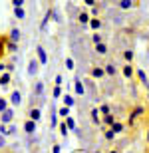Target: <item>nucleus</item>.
<instances>
[{
    "label": "nucleus",
    "mask_w": 149,
    "mask_h": 153,
    "mask_svg": "<svg viewBox=\"0 0 149 153\" xmlns=\"http://www.w3.org/2000/svg\"><path fill=\"white\" fill-rule=\"evenodd\" d=\"M16 127H14V125H8V133H10V135H14V133H16Z\"/></svg>",
    "instance_id": "41"
},
{
    "label": "nucleus",
    "mask_w": 149,
    "mask_h": 153,
    "mask_svg": "<svg viewBox=\"0 0 149 153\" xmlns=\"http://www.w3.org/2000/svg\"><path fill=\"white\" fill-rule=\"evenodd\" d=\"M109 153H119V151H115V149H111V151H109Z\"/></svg>",
    "instance_id": "45"
},
{
    "label": "nucleus",
    "mask_w": 149,
    "mask_h": 153,
    "mask_svg": "<svg viewBox=\"0 0 149 153\" xmlns=\"http://www.w3.org/2000/svg\"><path fill=\"white\" fill-rule=\"evenodd\" d=\"M52 153H62V145H54V147H52Z\"/></svg>",
    "instance_id": "40"
},
{
    "label": "nucleus",
    "mask_w": 149,
    "mask_h": 153,
    "mask_svg": "<svg viewBox=\"0 0 149 153\" xmlns=\"http://www.w3.org/2000/svg\"><path fill=\"white\" fill-rule=\"evenodd\" d=\"M92 76H93V78H103V76H107V74H105V68H99V66H98V68L92 70Z\"/></svg>",
    "instance_id": "14"
},
{
    "label": "nucleus",
    "mask_w": 149,
    "mask_h": 153,
    "mask_svg": "<svg viewBox=\"0 0 149 153\" xmlns=\"http://www.w3.org/2000/svg\"><path fill=\"white\" fill-rule=\"evenodd\" d=\"M109 129H113V133L117 135V133H121V131H123V123H121V121H115V123L111 125Z\"/></svg>",
    "instance_id": "21"
},
{
    "label": "nucleus",
    "mask_w": 149,
    "mask_h": 153,
    "mask_svg": "<svg viewBox=\"0 0 149 153\" xmlns=\"http://www.w3.org/2000/svg\"><path fill=\"white\" fill-rule=\"evenodd\" d=\"M137 76H139V79H141V82H143V84H147L149 79H147V76H145V72L143 70H137Z\"/></svg>",
    "instance_id": "35"
},
{
    "label": "nucleus",
    "mask_w": 149,
    "mask_h": 153,
    "mask_svg": "<svg viewBox=\"0 0 149 153\" xmlns=\"http://www.w3.org/2000/svg\"><path fill=\"white\" fill-rule=\"evenodd\" d=\"M96 52H98V54H102V56H105V54H107V46H105V44L96 46Z\"/></svg>",
    "instance_id": "26"
},
{
    "label": "nucleus",
    "mask_w": 149,
    "mask_h": 153,
    "mask_svg": "<svg viewBox=\"0 0 149 153\" xmlns=\"http://www.w3.org/2000/svg\"><path fill=\"white\" fill-rule=\"evenodd\" d=\"M121 74L125 76L127 79H131L133 78V66H131V64H125V66L121 68Z\"/></svg>",
    "instance_id": "11"
},
{
    "label": "nucleus",
    "mask_w": 149,
    "mask_h": 153,
    "mask_svg": "<svg viewBox=\"0 0 149 153\" xmlns=\"http://www.w3.org/2000/svg\"><path fill=\"white\" fill-rule=\"evenodd\" d=\"M4 68H6V66H4V64H0V76H2V74H4Z\"/></svg>",
    "instance_id": "44"
},
{
    "label": "nucleus",
    "mask_w": 149,
    "mask_h": 153,
    "mask_svg": "<svg viewBox=\"0 0 149 153\" xmlns=\"http://www.w3.org/2000/svg\"><path fill=\"white\" fill-rule=\"evenodd\" d=\"M10 103L14 105V108H18V105L22 103V94H20L18 90H14V91L10 94Z\"/></svg>",
    "instance_id": "5"
},
{
    "label": "nucleus",
    "mask_w": 149,
    "mask_h": 153,
    "mask_svg": "<svg viewBox=\"0 0 149 153\" xmlns=\"http://www.w3.org/2000/svg\"><path fill=\"white\" fill-rule=\"evenodd\" d=\"M54 82H56V85H58V88H62V84H64V78H62V74H58Z\"/></svg>",
    "instance_id": "38"
},
{
    "label": "nucleus",
    "mask_w": 149,
    "mask_h": 153,
    "mask_svg": "<svg viewBox=\"0 0 149 153\" xmlns=\"http://www.w3.org/2000/svg\"><path fill=\"white\" fill-rule=\"evenodd\" d=\"M147 141H149V129H147Z\"/></svg>",
    "instance_id": "46"
},
{
    "label": "nucleus",
    "mask_w": 149,
    "mask_h": 153,
    "mask_svg": "<svg viewBox=\"0 0 149 153\" xmlns=\"http://www.w3.org/2000/svg\"><path fill=\"white\" fill-rule=\"evenodd\" d=\"M42 91H44V84H42V82H36V85L32 88V97L34 96H42Z\"/></svg>",
    "instance_id": "13"
},
{
    "label": "nucleus",
    "mask_w": 149,
    "mask_h": 153,
    "mask_svg": "<svg viewBox=\"0 0 149 153\" xmlns=\"http://www.w3.org/2000/svg\"><path fill=\"white\" fill-rule=\"evenodd\" d=\"M24 131H26L28 135H34L36 131H38V125H36V121H32V119H26V121H24Z\"/></svg>",
    "instance_id": "4"
},
{
    "label": "nucleus",
    "mask_w": 149,
    "mask_h": 153,
    "mask_svg": "<svg viewBox=\"0 0 149 153\" xmlns=\"http://www.w3.org/2000/svg\"><path fill=\"white\" fill-rule=\"evenodd\" d=\"M6 50L10 52V54H14V52L18 50V46H16V44H12V42H8V44H6Z\"/></svg>",
    "instance_id": "34"
},
{
    "label": "nucleus",
    "mask_w": 149,
    "mask_h": 153,
    "mask_svg": "<svg viewBox=\"0 0 149 153\" xmlns=\"http://www.w3.org/2000/svg\"><path fill=\"white\" fill-rule=\"evenodd\" d=\"M103 68H105V74L107 76H115L117 74V68H115L113 64H107V66H103Z\"/></svg>",
    "instance_id": "20"
},
{
    "label": "nucleus",
    "mask_w": 149,
    "mask_h": 153,
    "mask_svg": "<svg viewBox=\"0 0 149 153\" xmlns=\"http://www.w3.org/2000/svg\"><path fill=\"white\" fill-rule=\"evenodd\" d=\"M20 36H22V32H20L18 28L10 30V42H12V44H18V42H20Z\"/></svg>",
    "instance_id": "9"
},
{
    "label": "nucleus",
    "mask_w": 149,
    "mask_h": 153,
    "mask_svg": "<svg viewBox=\"0 0 149 153\" xmlns=\"http://www.w3.org/2000/svg\"><path fill=\"white\" fill-rule=\"evenodd\" d=\"M12 4H14V8H24V0H12Z\"/></svg>",
    "instance_id": "37"
},
{
    "label": "nucleus",
    "mask_w": 149,
    "mask_h": 153,
    "mask_svg": "<svg viewBox=\"0 0 149 153\" xmlns=\"http://www.w3.org/2000/svg\"><path fill=\"white\" fill-rule=\"evenodd\" d=\"M82 4H86V6H93V4H96V2H93V0H84Z\"/></svg>",
    "instance_id": "43"
},
{
    "label": "nucleus",
    "mask_w": 149,
    "mask_h": 153,
    "mask_svg": "<svg viewBox=\"0 0 149 153\" xmlns=\"http://www.w3.org/2000/svg\"><path fill=\"white\" fill-rule=\"evenodd\" d=\"M52 97H54V100H58V97H64V96H62V88H58V85H56V88H54V91H52Z\"/></svg>",
    "instance_id": "30"
},
{
    "label": "nucleus",
    "mask_w": 149,
    "mask_h": 153,
    "mask_svg": "<svg viewBox=\"0 0 149 153\" xmlns=\"http://www.w3.org/2000/svg\"><path fill=\"white\" fill-rule=\"evenodd\" d=\"M74 90H76V94H78V96H84V94H86V88H84V84H82L80 78L74 79Z\"/></svg>",
    "instance_id": "7"
},
{
    "label": "nucleus",
    "mask_w": 149,
    "mask_h": 153,
    "mask_svg": "<svg viewBox=\"0 0 149 153\" xmlns=\"http://www.w3.org/2000/svg\"><path fill=\"white\" fill-rule=\"evenodd\" d=\"M96 153H99V151H96Z\"/></svg>",
    "instance_id": "47"
},
{
    "label": "nucleus",
    "mask_w": 149,
    "mask_h": 153,
    "mask_svg": "<svg viewBox=\"0 0 149 153\" xmlns=\"http://www.w3.org/2000/svg\"><path fill=\"white\" fill-rule=\"evenodd\" d=\"M90 28H92L93 32H98V30L102 28V20H99V18H92V22H90Z\"/></svg>",
    "instance_id": "15"
},
{
    "label": "nucleus",
    "mask_w": 149,
    "mask_h": 153,
    "mask_svg": "<svg viewBox=\"0 0 149 153\" xmlns=\"http://www.w3.org/2000/svg\"><path fill=\"white\" fill-rule=\"evenodd\" d=\"M92 42H93V44H96V46L103 44V36L99 34V32H93V34H92Z\"/></svg>",
    "instance_id": "17"
},
{
    "label": "nucleus",
    "mask_w": 149,
    "mask_h": 153,
    "mask_svg": "<svg viewBox=\"0 0 149 153\" xmlns=\"http://www.w3.org/2000/svg\"><path fill=\"white\" fill-rule=\"evenodd\" d=\"M113 137H115L113 129H107V131H105V139H113Z\"/></svg>",
    "instance_id": "39"
},
{
    "label": "nucleus",
    "mask_w": 149,
    "mask_h": 153,
    "mask_svg": "<svg viewBox=\"0 0 149 153\" xmlns=\"http://www.w3.org/2000/svg\"><path fill=\"white\" fill-rule=\"evenodd\" d=\"M58 115H62L64 119H68L70 117V108H66V105H64V108H60V109H58Z\"/></svg>",
    "instance_id": "23"
},
{
    "label": "nucleus",
    "mask_w": 149,
    "mask_h": 153,
    "mask_svg": "<svg viewBox=\"0 0 149 153\" xmlns=\"http://www.w3.org/2000/svg\"><path fill=\"white\" fill-rule=\"evenodd\" d=\"M36 58H38V62L42 64V66H46L48 64V52L44 50V46H36Z\"/></svg>",
    "instance_id": "1"
},
{
    "label": "nucleus",
    "mask_w": 149,
    "mask_h": 153,
    "mask_svg": "<svg viewBox=\"0 0 149 153\" xmlns=\"http://www.w3.org/2000/svg\"><path fill=\"white\" fill-rule=\"evenodd\" d=\"M90 115H92V121H93L96 125L102 123V114H99V108H93L92 111H90Z\"/></svg>",
    "instance_id": "8"
},
{
    "label": "nucleus",
    "mask_w": 149,
    "mask_h": 153,
    "mask_svg": "<svg viewBox=\"0 0 149 153\" xmlns=\"http://www.w3.org/2000/svg\"><path fill=\"white\" fill-rule=\"evenodd\" d=\"M0 135H4V137H8V135H10V133H8V125L0 123Z\"/></svg>",
    "instance_id": "33"
},
{
    "label": "nucleus",
    "mask_w": 149,
    "mask_h": 153,
    "mask_svg": "<svg viewBox=\"0 0 149 153\" xmlns=\"http://www.w3.org/2000/svg\"><path fill=\"white\" fill-rule=\"evenodd\" d=\"M42 64L38 62V58H30V62H28V76H36L38 74V70H40Z\"/></svg>",
    "instance_id": "3"
},
{
    "label": "nucleus",
    "mask_w": 149,
    "mask_h": 153,
    "mask_svg": "<svg viewBox=\"0 0 149 153\" xmlns=\"http://www.w3.org/2000/svg\"><path fill=\"white\" fill-rule=\"evenodd\" d=\"M133 56H135V54H133L131 50H125V52H123V58H125V62H127V64H131Z\"/></svg>",
    "instance_id": "28"
},
{
    "label": "nucleus",
    "mask_w": 149,
    "mask_h": 153,
    "mask_svg": "<svg viewBox=\"0 0 149 153\" xmlns=\"http://www.w3.org/2000/svg\"><path fill=\"white\" fill-rule=\"evenodd\" d=\"M58 129H60V135H62V137H66V135H68V125H66V119H64V121H62V123H60V125H58Z\"/></svg>",
    "instance_id": "19"
},
{
    "label": "nucleus",
    "mask_w": 149,
    "mask_h": 153,
    "mask_svg": "<svg viewBox=\"0 0 149 153\" xmlns=\"http://www.w3.org/2000/svg\"><path fill=\"white\" fill-rule=\"evenodd\" d=\"M99 114L105 117V115H111V111H109V105L107 103H103V105H99Z\"/></svg>",
    "instance_id": "24"
},
{
    "label": "nucleus",
    "mask_w": 149,
    "mask_h": 153,
    "mask_svg": "<svg viewBox=\"0 0 149 153\" xmlns=\"http://www.w3.org/2000/svg\"><path fill=\"white\" fill-rule=\"evenodd\" d=\"M14 16H16L18 20H24V18H26V10H24V8H14Z\"/></svg>",
    "instance_id": "22"
},
{
    "label": "nucleus",
    "mask_w": 149,
    "mask_h": 153,
    "mask_svg": "<svg viewBox=\"0 0 149 153\" xmlns=\"http://www.w3.org/2000/svg\"><path fill=\"white\" fill-rule=\"evenodd\" d=\"M52 127H58V111L56 109H52V121H50Z\"/></svg>",
    "instance_id": "27"
},
{
    "label": "nucleus",
    "mask_w": 149,
    "mask_h": 153,
    "mask_svg": "<svg viewBox=\"0 0 149 153\" xmlns=\"http://www.w3.org/2000/svg\"><path fill=\"white\" fill-rule=\"evenodd\" d=\"M12 121H14V109L8 108L4 111V114H0V123H4V125H10Z\"/></svg>",
    "instance_id": "2"
},
{
    "label": "nucleus",
    "mask_w": 149,
    "mask_h": 153,
    "mask_svg": "<svg viewBox=\"0 0 149 153\" xmlns=\"http://www.w3.org/2000/svg\"><path fill=\"white\" fill-rule=\"evenodd\" d=\"M66 125H68V129H70V131H74V129H76V121H74V117H72V115L66 119Z\"/></svg>",
    "instance_id": "29"
},
{
    "label": "nucleus",
    "mask_w": 149,
    "mask_h": 153,
    "mask_svg": "<svg viewBox=\"0 0 149 153\" xmlns=\"http://www.w3.org/2000/svg\"><path fill=\"white\" fill-rule=\"evenodd\" d=\"M117 4H119V8H121V10H129V8L133 6V2H131V0H119Z\"/></svg>",
    "instance_id": "18"
},
{
    "label": "nucleus",
    "mask_w": 149,
    "mask_h": 153,
    "mask_svg": "<svg viewBox=\"0 0 149 153\" xmlns=\"http://www.w3.org/2000/svg\"><path fill=\"white\" fill-rule=\"evenodd\" d=\"M143 111H145V109H143V108H141V105H139V108H135V109H133V114H131V119H135V117H139V115L143 114Z\"/></svg>",
    "instance_id": "32"
},
{
    "label": "nucleus",
    "mask_w": 149,
    "mask_h": 153,
    "mask_svg": "<svg viewBox=\"0 0 149 153\" xmlns=\"http://www.w3.org/2000/svg\"><path fill=\"white\" fill-rule=\"evenodd\" d=\"M62 102H64V105L66 108H74V103H76V100H74V96H70V94H64V97H62Z\"/></svg>",
    "instance_id": "10"
},
{
    "label": "nucleus",
    "mask_w": 149,
    "mask_h": 153,
    "mask_svg": "<svg viewBox=\"0 0 149 153\" xmlns=\"http://www.w3.org/2000/svg\"><path fill=\"white\" fill-rule=\"evenodd\" d=\"M2 147H6V137L4 135H0V149Z\"/></svg>",
    "instance_id": "42"
},
{
    "label": "nucleus",
    "mask_w": 149,
    "mask_h": 153,
    "mask_svg": "<svg viewBox=\"0 0 149 153\" xmlns=\"http://www.w3.org/2000/svg\"><path fill=\"white\" fill-rule=\"evenodd\" d=\"M6 109H8V100L6 97H0V114H4Z\"/></svg>",
    "instance_id": "25"
},
{
    "label": "nucleus",
    "mask_w": 149,
    "mask_h": 153,
    "mask_svg": "<svg viewBox=\"0 0 149 153\" xmlns=\"http://www.w3.org/2000/svg\"><path fill=\"white\" fill-rule=\"evenodd\" d=\"M103 123H105V125H109V127H111V125L115 123V117H113V115H105V117H103Z\"/></svg>",
    "instance_id": "31"
},
{
    "label": "nucleus",
    "mask_w": 149,
    "mask_h": 153,
    "mask_svg": "<svg viewBox=\"0 0 149 153\" xmlns=\"http://www.w3.org/2000/svg\"><path fill=\"white\" fill-rule=\"evenodd\" d=\"M12 82V76H10V72H4V74L0 76V88H4V85H8Z\"/></svg>",
    "instance_id": "12"
},
{
    "label": "nucleus",
    "mask_w": 149,
    "mask_h": 153,
    "mask_svg": "<svg viewBox=\"0 0 149 153\" xmlns=\"http://www.w3.org/2000/svg\"><path fill=\"white\" fill-rule=\"evenodd\" d=\"M74 60H72V58H66V70H74Z\"/></svg>",
    "instance_id": "36"
},
{
    "label": "nucleus",
    "mask_w": 149,
    "mask_h": 153,
    "mask_svg": "<svg viewBox=\"0 0 149 153\" xmlns=\"http://www.w3.org/2000/svg\"><path fill=\"white\" fill-rule=\"evenodd\" d=\"M78 20H80V24H90V22H92V18H90V14H87V12H80Z\"/></svg>",
    "instance_id": "16"
},
{
    "label": "nucleus",
    "mask_w": 149,
    "mask_h": 153,
    "mask_svg": "<svg viewBox=\"0 0 149 153\" xmlns=\"http://www.w3.org/2000/svg\"><path fill=\"white\" fill-rule=\"evenodd\" d=\"M40 117H42V111H40V108H32L30 109V114H28V119H32V121H40Z\"/></svg>",
    "instance_id": "6"
}]
</instances>
